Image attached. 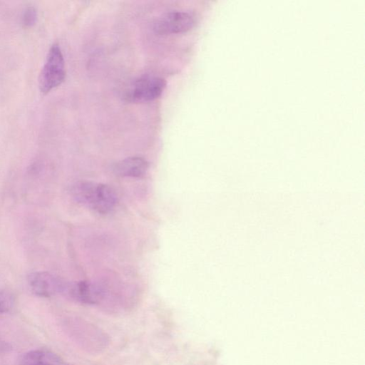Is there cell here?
Returning <instances> with one entry per match:
<instances>
[{
  "label": "cell",
  "instance_id": "obj_5",
  "mask_svg": "<svg viewBox=\"0 0 365 365\" xmlns=\"http://www.w3.org/2000/svg\"><path fill=\"white\" fill-rule=\"evenodd\" d=\"M31 291L37 296L50 297L65 292L66 284L61 278L48 272H35L28 276Z\"/></svg>",
  "mask_w": 365,
  "mask_h": 365
},
{
  "label": "cell",
  "instance_id": "obj_1",
  "mask_svg": "<svg viewBox=\"0 0 365 365\" xmlns=\"http://www.w3.org/2000/svg\"><path fill=\"white\" fill-rule=\"evenodd\" d=\"M69 192L77 202L100 214L110 212L118 201L112 187L92 181L76 182L71 186Z\"/></svg>",
  "mask_w": 365,
  "mask_h": 365
},
{
  "label": "cell",
  "instance_id": "obj_8",
  "mask_svg": "<svg viewBox=\"0 0 365 365\" xmlns=\"http://www.w3.org/2000/svg\"><path fill=\"white\" fill-rule=\"evenodd\" d=\"M61 363L59 356L44 349L28 351L21 359L22 365H60Z\"/></svg>",
  "mask_w": 365,
  "mask_h": 365
},
{
  "label": "cell",
  "instance_id": "obj_6",
  "mask_svg": "<svg viewBox=\"0 0 365 365\" xmlns=\"http://www.w3.org/2000/svg\"><path fill=\"white\" fill-rule=\"evenodd\" d=\"M65 292L75 300L84 304H95L102 298L103 289L88 281H80L66 284Z\"/></svg>",
  "mask_w": 365,
  "mask_h": 365
},
{
  "label": "cell",
  "instance_id": "obj_9",
  "mask_svg": "<svg viewBox=\"0 0 365 365\" xmlns=\"http://www.w3.org/2000/svg\"><path fill=\"white\" fill-rule=\"evenodd\" d=\"M38 18L37 10L34 6H27L22 15V23L26 27L33 26Z\"/></svg>",
  "mask_w": 365,
  "mask_h": 365
},
{
  "label": "cell",
  "instance_id": "obj_10",
  "mask_svg": "<svg viewBox=\"0 0 365 365\" xmlns=\"http://www.w3.org/2000/svg\"><path fill=\"white\" fill-rule=\"evenodd\" d=\"M14 304V297L8 292H0V314L8 312Z\"/></svg>",
  "mask_w": 365,
  "mask_h": 365
},
{
  "label": "cell",
  "instance_id": "obj_2",
  "mask_svg": "<svg viewBox=\"0 0 365 365\" xmlns=\"http://www.w3.org/2000/svg\"><path fill=\"white\" fill-rule=\"evenodd\" d=\"M66 77L65 61L58 43H53L49 48L45 63L39 76V89L43 93H48L61 85Z\"/></svg>",
  "mask_w": 365,
  "mask_h": 365
},
{
  "label": "cell",
  "instance_id": "obj_3",
  "mask_svg": "<svg viewBox=\"0 0 365 365\" xmlns=\"http://www.w3.org/2000/svg\"><path fill=\"white\" fill-rule=\"evenodd\" d=\"M165 81L159 77L145 76L133 81L125 89L123 99L130 103H143L153 101L163 93Z\"/></svg>",
  "mask_w": 365,
  "mask_h": 365
},
{
  "label": "cell",
  "instance_id": "obj_7",
  "mask_svg": "<svg viewBox=\"0 0 365 365\" xmlns=\"http://www.w3.org/2000/svg\"><path fill=\"white\" fill-rule=\"evenodd\" d=\"M148 168V163L141 157H129L117 162L113 168V173L121 177L140 178Z\"/></svg>",
  "mask_w": 365,
  "mask_h": 365
},
{
  "label": "cell",
  "instance_id": "obj_4",
  "mask_svg": "<svg viewBox=\"0 0 365 365\" xmlns=\"http://www.w3.org/2000/svg\"><path fill=\"white\" fill-rule=\"evenodd\" d=\"M195 22L190 13L174 11L159 17L154 23L153 30L160 35L185 33L194 26Z\"/></svg>",
  "mask_w": 365,
  "mask_h": 365
}]
</instances>
